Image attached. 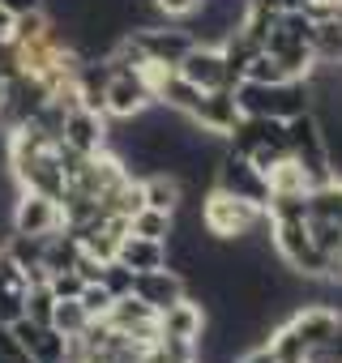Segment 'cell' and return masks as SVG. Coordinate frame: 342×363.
Instances as JSON below:
<instances>
[{"label": "cell", "mask_w": 342, "mask_h": 363, "mask_svg": "<svg viewBox=\"0 0 342 363\" xmlns=\"http://www.w3.org/2000/svg\"><path fill=\"white\" fill-rule=\"evenodd\" d=\"M202 227L214 244H240L244 235H253L261 223H265V210L257 201H244L236 193H223L210 184V193L202 197Z\"/></svg>", "instance_id": "1"}, {"label": "cell", "mask_w": 342, "mask_h": 363, "mask_svg": "<svg viewBox=\"0 0 342 363\" xmlns=\"http://www.w3.org/2000/svg\"><path fill=\"white\" fill-rule=\"evenodd\" d=\"M9 227L13 235H52V231H65V206L48 193H35V189H22L13 210H9Z\"/></svg>", "instance_id": "2"}, {"label": "cell", "mask_w": 342, "mask_h": 363, "mask_svg": "<svg viewBox=\"0 0 342 363\" xmlns=\"http://www.w3.org/2000/svg\"><path fill=\"white\" fill-rule=\"evenodd\" d=\"M214 189H223V193H236V197H244V201H257L261 210H265V201H270V179L244 158V154H236V150H223V158L214 162V179H210Z\"/></svg>", "instance_id": "3"}, {"label": "cell", "mask_w": 342, "mask_h": 363, "mask_svg": "<svg viewBox=\"0 0 342 363\" xmlns=\"http://www.w3.org/2000/svg\"><path fill=\"white\" fill-rule=\"evenodd\" d=\"M150 103H154V90H150V82L137 69H111V77L103 86V111H107V120H133Z\"/></svg>", "instance_id": "4"}, {"label": "cell", "mask_w": 342, "mask_h": 363, "mask_svg": "<svg viewBox=\"0 0 342 363\" xmlns=\"http://www.w3.org/2000/svg\"><path fill=\"white\" fill-rule=\"evenodd\" d=\"M107 137H111V124H107V116L103 111H94V107H69L65 111V124H60V145L65 150H73V154H99V150H107Z\"/></svg>", "instance_id": "5"}, {"label": "cell", "mask_w": 342, "mask_h": 363, "mask_svg": "<svg viewBox=\"0 0 342 363\" xmlns=\"http://www.w3.org/2000/svg\"><path fill=\"white\" fill-rule=\"evenodd\" d=\"M133 35V43H137V52L145 56V65H162V69H176L180 65V56L197 43L184 26H141V30H128Z\"/></svg>", "instance_id": "6"}, {"label": "cell", "mask_w": 342, "mask_h": 363, "mask_svg": "<svg viewBox=\"0 0 342 363\" xmlns=\"http://www.w3.org/2000/svg\"><path fill=\"white\" fill-rule=\"evenodd\" d=\"M176 73H180L184 82H193L197 90L236 86V77H231V69H227V60H223V48H214V43H193V48L180 56Z\"/></svg>", "instance_id": "7"}, {"label": "cell", "mask_w": 342, "mask_h": 363, "mask_svg": "<svg viewBox=\"0 0 342 363\" xmlns=\"http://www.w3.org/2000/svg\"><path fill=\"white\" fill-rule=\"evenodd\" d=\"M103 320H107L111 329H120V333L141 337V342H158V337H162V333H158V312H154L150 303H141L133 291H128V295H116Z\"/></svg>", "instance_id": "8"}, {"label": "cell", "mask_w": 342, "mask_h": 363, "mask_svg": "<svg viewBox=\"0 0 342 363\" xmlns=\"http://www.w3.org/2000/svg\"><path fill=\"white\" fill-rule=\"evenodd\" d=\"M133 295H137L141 303H150L154 312H162V308H171L176 299L189 295V282H184L176 269H171V265H158V269L133 274Z\"/></svg>", "instance_id": "9"}, {"label": "cell", "mask_w": 342, "mask_h": 363, "mask_svg": "<svg viewBox=\"0 0 342 363\" xmlns=\"http://www.w3.org/2000/svg\"><path fill=\"white\" fill-rule=\"evenodd\" d=\"M189 120H193L202 133H210V137H223V141H227V133H231V128H236V120H240V107H236L231 86H223V90H206V94H202V103L189 111Z\"/></svg>", "instance_id": "10"}, {"label": "cell", "mask_w": 342, "mask_h": 363, "mask_svg": "<svg viewBox=\"0 0 342 363\" xmlns=\"http://www.w3.org/2000/svg\"><path fill=\"white\" fill-rule=\"evenodd\" d=\"M287 325L299 333V342H304L308 350H325V342H329V333H333V325H338V308H329V303H321V299L295 303L291 316H287Z\"/></svg>", "instance_id": "11"}, {"label": "cell", "mask_w": 342, "mask_h": 363, "mask_svg": "<svg viewBox=\"0 0 342 363\" xmlns=\"http://www.w3.org/2000/svg\"><path fill=\"white\" fill-rule=\"evenodd\" d=\"M202 329H206V308H202V299H193V295H184V299H176L171 308L158 312V333H162V337L197 342Z\"/></svg>", "instance_id": "12"}, {"label": "cell", "mask_w": 342, "mask_h": 363, "mask_svg": "<svg viewBox=\"0 0 342 363\" xmlns=\"http://www.w3.org/2000/svg\"><path fill=\"white\" fill-rule=\"evenodd\" d=\"M26 291H31L26 269L0 252V325H13L18 316H26Z\"/></svg>", "instance_id": "13"}, {"label": "cell", "mask_w": 342, "mask_h": 363, "mask_svg": "<svg viewBox=\"0 0 342 363\" xmlns=\"http://www.w3.org/2000/svg\"><path fill=\"white\" fill-rule=\"evenodd\" d=\"M141 206H154V210H167L176 214L184 206V184L176 171H150L141 179Z\"/></svg>", "instance_id": "14"}, {"label": "cell", "mask_w": 342, "mask_h": 363, "mask_svg": "<svg viewBox=\"0 0 342 363\" xmlns=\"http://www.w3.org/2000/svg\"><path fill=\"white\" fill-rule=\"evenodd\" d=\"M116 261L124 265V269H133V274H145V269H158V265H167V244H158V240H141V235H124L120 240V248H116Z\"/></svg>", "instance_id": "15"}, {"label": "cell", "mask_w": 342, "mask_h": 363, "mask_svg": "<svg viewBox=\"0 0 342 363\" xmlns=\"http://www.w3.org/2000/svg\"><path fill=\"white\" fill-rule=\"evenodd\" d=\"M128 231L141 235V240H158V244H167L171 231H176V214L154 210V206H141L137 214H128Z\"/></svg>", "instance_id": "16"}, {"label": "cell", "mask_w": 342, "mask_h": 363, "mask_svg": "<svg viewBox=\"0 0 342 363\" xmlns=\"http://www.w3.org/2000/svg\"><path fill=\"white\" fill-rule=\"evenodd\" d=\"M86 325H90V316H86L82 299H56V308H52V329H56V333H65V337H82Z\"/></svg>", "instance_id": "17"}, {"label": "cell", "mask_w": 342, "mask_h": 363, "mask_svg": "<svg viewBox=\"0 0 342 363\" xmlns=\"http://www.w3.org/2000/svg\"><path fill=\"white\" fill-rule=\"evenodd\" d=\"M240 82H261V86H278V82H287V73H282V65L261 48L248 65H244V77Z\"/></svg>", "instance_id": "18"}, {"label": "cell", "mask_w": 342, "mask_h": 363, "mask_svg": "<svg viewBox=\"0 0 342 363\" xmlns=\"http://www.w3.org/2000/svg\"><path fill=\"white\" fill-rule=\"evenodd\" d=\"M77 299H82V308H86V316H90V320H103V316H107V308H111V299H116V295H111V291H107V286H103V282H86V286H82V295H77Z\"/></svg>", "instance_id": "19"}, {"label": "cell", "mask_w": 342, "mask_h": 363, "mask_svg": "<svg viewBox=\"0 0 342 363\" xmlns=\"http://www.w3.org/2000/svg\"><path fill=\"white\" fill-rule=\"evenodd\" d=\"M48 286H52V295H56V299H77L86 282H82V274H77V269H60V274H52V278H48Z\"/></svg>", "instance_id": "20"}, {"label": "cell", "mask_w": 342, "mask_h": 363, "mask_svg": "<svg viewBox=\"0 0 342 363\" xmlns=\"http://www.w3.org/2000/svg\"><path fill=\"white\" fill-rule=\"evenodd\" d=\"M103 286H107L111 295H128V291H133V269H124L120 261H107V265H103Z\"/></svg>", "instance_id": "21"}, {"label": "cell", "mask_w": 342, "mask_h": 363, "mask_svg": "<svg viewBox=\"0 0 342 363\" xmlns=\"http://www.w3.org/2000/svg\"><path fill=\"white\" fill-rule=\"evenodd\" d=\"M0 363H35V359L18 346V337H13L5 325H0Z\"/></svg>", "instance_id": "22"}, {"label": "cell", "mask_w": 342, "mask_h": 363, "mask_svg": "<svg viewBox=\"0 0 342 363\" xmlns=\"http://www.w3.org/2000/svg\"><path fill=\"white\" fill-rule=\"evenodd\" d=\"M197 5H202V0H154V9L162 13V22L167 18H189Z\"/></svg>", "instance_id": "23"}, {"label": "cell", "mask_w": 342, "mask_h": 363, "mask_svg": "<svg viewBox=\"0 0 342 363\" xmlns=\"http://www.w3.org/2000/svg\"><path fill=\"white\" fill-rule=\"evenodd\" d=\"M231 363H278V354L265 346V342H257V346H248V350H240Z\"/></svg>", "instance_id": "24"}, {"label": "cell", "mask_w": 342, "mask_h": 363, "mask_svg": "<svg viewBox=\"0 0 342 363\" xmlns=\"http://www.w3.org/2000/svg\"><path fill=\"white\" fill-rule=\"evenodd\" d=\"M325 354L342 363V312H338V325H333V333H329V342H325Z\"/></svg>", "instance_id": "25"}, {"label": "cell", "mask_w": 342, "mask_h": 363, "mask_svg": "<svg viewBox=\"0 0 342 363\" xmlns=\"http://www.w3.org/2000/svg\"><path fill=\"white\" fill-rule=\"evenodd\" d=\"M0 9H9V13L18 18V13H31V9H43V0H0Z\"/></svg>", "instance_id": "26"}, {"label": "cell", "mask_w": 342, "mask_h": 363, "mask_svg": "<svg viewBox=\"0 0 342 363\" xmlns=\"http://www.w3.org/2000/svg\"><path fill=\"white\" fill-rule=\"evenodd\" d=\"M9 39H13V13L0 9V43H9Z\"/></svg>", "instance_id": "27"}, {"label": "cell", "mask_w": 342, "mask_h": 363, "mask_svg": "<svg viewBox=\"0 0 342 363\" xmlns=\"http://www.w3.org/2000/svg\"><path fill=\"white\" fill-rule=\"evenodd\" d=\"M278 13H295V9H308V0H274Z\"/></svg>", "instance_id": "28"}, {"label": "cell", "mask_w": 342, "mask_h": 363, "mask_svg": "<svg viewBox=\"0 0 342 363\" xmlns=\"http://www.w3.org/2000/svg\"><path fill=\"white\" fill-rule=\"evenodd\" d=\"M5 99H9V77L0 73V107H5Z\"/></svg>", "instance_id": "29"}, {"label": "cell", "mask_w": 342, "mask_h": 363, "mask_svg": "<svg viewBox=\"0 0 342 363\" xmlns=\"http://www.w3.org/2000/svg\"><path fill=\"white\" fill-rule=\"evenodd\" d=\"M0 252H5V248H0Z\"/></svg>", "instance_id": "30"}]
</instances>
